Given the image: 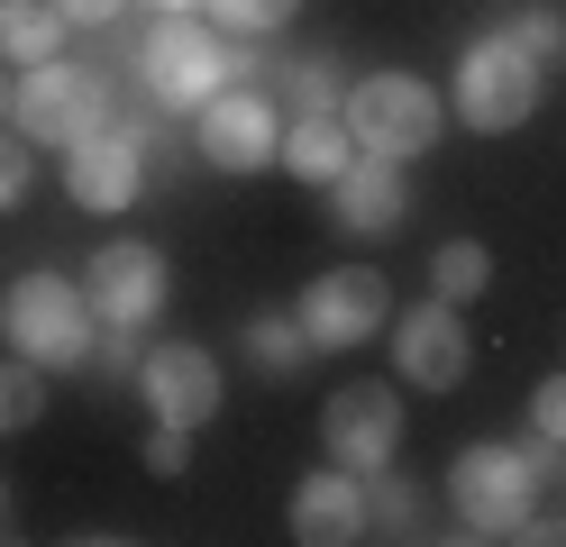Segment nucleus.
Segmentation results:
<instances>
[{
	"label": "nucleus",
	"mask_w": 566,
	"mask_h": 547,
	"mask_svg": "<svg viewBox=\"0 0 566 547\" xmlns=\"http://www.w3.org/2000/svg\"><path fill=\"white\" fill-rule=\"evenodd\" d=\"M448 502L467 520V538H557L530 520L539 511V465H530V448H503V438H484L448 465Z\"/></svg>",
	"instance_id": "3"
},
{
	"label": "nucleus",
	"mask_w": 566,
	"mask_h": 547,
	"mask_svg": "<svg viewBox=\"0 0 566 547\" xmlns=\"http://www.w3.org/2000/svg\"><path fill=\"white\" fill-rule=\"evenodd\" d=\"M394 365H402V383H420V392H457V383H467L475 338H467V319H457V302H439V292H430L420 311H402Z\"/></svg>",
	"instance_id": "12"
},
{
	"label": "nucleus",
	"mask_w": 566,
	"mask_h": 547,
	"mask_svg": "<svg viewBox=\"0 0 566 547\" xmlns=\"http://www.w3.org/2000/svg\"><path fill=\"white\" fill-rule=\"evenodd\" d=\"M402 210H411L402 165H394V156H366V146H357V165L329 182V219H338L347 238H384V229H402Z\"/></svg>",
	"instance_id": "15"
},
{
	"label": "nucleus",
	"mask_w": 566,
	"mask_h": 547,
	"mask_svg": "<svg viewBox=\"0 0 566 547\" xmlns=\"http://www.w3.org/2000/svg\"><path fill=\"white\" fill-rule=\"evenodd\" d=\"M321 448H329L338 465H357V474L394 465V448H402V401H394V383H338V392L321 401Z\"/></svg>",
	"instance_id": "11"
},
{
	"label": "nucleus",
	"mask_w": 566,
	"mask_h": 547,
	"mask_svg": "<svg viewBox=\"0 0 566 547\" xmlns=\"http://www.w3.org/2000/svg\"><path fill=\"white\" fill-rule=\"evenodd\" d=\"M0 520H10V493H0ZM0 538H10V529H0Z\"/></svg>",
	"instance_id": "31"
},
{
	"label": "nucleus",
	"mask_w": 566,
	"mask_h": 547,
	"mask_svg": "<svg viewBox=\"0 0 566 547\" xmlns=\"http://www.w3.org/2000/svg\"><path fill=\"white\" fill-rule=\"evenodd\" d=\"M165 255L147 246V238H111V246H101L92 255V265H83V292H92V319L101 328H147L156 311H165Z\"/></svg>",
	"instance_id": "9"
},
{
	"label": "nucleus",
	"mask_w": 566,
	"mask_h": 547,
	"mask_svg": "<svg viewBox=\"0 0 566 547\" xmlns=\"http://www.w3.org/2000/svg\"><path fill=\"white\" fill-rule=\"evenodd\" d=\"M293 182H311V192H329V182L357 165V137H347V119H293L283 128V156H274Z\"/></svg>",
	"instance_id": "16"
},
{
	"label": "nucleus",
	"mask_w": 566,
	"mask_h": 547,
	"mask_svg": "<svg viewBox=\"0 0 566 547\" xmlns=\"http://www.w3.org/2000/svg\"><path fill=\"white\" fill-rule=\"evenodd\" d=\"M338 119H347V137L366 146V156H394V165H411V156H430L439 146V92L420 83V73H366V83H347V101H338Z\"/></svg>",
	"instance_id": "4"
},
{
	"label": "nucleus",
	"mask_w": 566,
	"mask_h": 547,
	"mask_svg": "<svg viewBox=\"0 0 566 547\" xmlns=\"http://www.w3.org/2000/svg\"><path fill=\"white\" fill-rule=\"evenodd\" d=\"M0 338H10L28 365H46V375H74V365H92V292L64 283V274H19L10 292H0Z\"/></svg>",
	"instance_id": "2"
},
{
	"label": "nucleus",
	"mask_w": 566,
	"mask_h": 547,
	"mask_svg": "<svg viewBox=\"0 0 566 547\" xmlns=\"http://www.w3.org/2000/svg\"><path fill=\"white\" fill-rule=\"evenodd\" d=\"M293 10H302V0H210V19H220L229 36H274Z\"/></svg>",
	"instance_id": "24"
},
{
	"label": "nucleus",
	"mask_w": 566,
	"mask_h": 547,
	"mask_svg": "<svg viewBox=\"0 0 566 547\" xmlns=\"http://www.w3.org/2000/svg\"><path fill=\"white\" fill-rule=\"evenodd\" d=\"M0 55L10 64H55L64 55V10L55 0H0Z\"/></svg>",
	"instance_id": "17"
},
{
	"label": "nucleus",
	"mask_w": 566,
	"mask_h": 547,
	"mask_svg": "<svg viewBox=\"0 0 566 547\" xmlns=\"http://www.w3.org/2000/svg\"><path fill=\"white\" fill-rule=\"evenodd\" d=\"M430 292H439V302H484V292H493V255L475 238H448L430 255Z\"/></svg>",
	"instance_id": "20"
},
{
	"label": "nucleus",
	"mask_w": 566,
	"mask_h": 547,
	"mask_svg": "<svg viewBox=\"0 0 566 547\" xmlns=\"http://www.w3.org/2000/svg\"><path fill=\"white\" fill-rule=\"evenodd\" d=\"M92 365H101V375H119V383H137V328H101Z\"/></svg>",
	"instance_id": "28"
},
{
	"label": "nucleus",
	"mask_w": 566,
	"mask_h": 547,
	"mask_svg": "<svg viewBox=\"0 0 566 547\" xmlns=\"http://www.w3.org/2000/svg\"><path fill=\"white\" fill-rule=\"evenodd\" d=\"M111 73L101 64H28V83L10 92V119H19V137L28 146H83V137H101L111 128Z\"/></svg>",
	"instance_id": "5"
},
{
	"label": "nucleus",
	"mask_w": 566,
	"mask_h": 547,
	"mask_svg": "<svg viewBox=\"0 0 566 547\" xmlns=\"http://www.w3.org/2000/svg\"><path fill=\"white\" fill-rule=\"evenodd\" d=\"M137 401L174 429H210L220 420V365H210V347H192V338L147 347L137 356Z\"/></svg>",
	"instance_id": "10"
},
{
	"label": "nucleus",
	"mask_w": 566,
	"mask_h": 547,
	"mask_svg": "<svg viewBox=\"0 0 566 547\" xmlns=\"http://www.w3.org/2000/svg\"><path fill=\"white\" fill-rule=\"evenodd\" d=\"M503 28H512V36H521V46L539 55V64H566V10H557V0H521V10H512Z\"/></svg>",
	"instance_id": "22"
},
{
	"label": "nucleus",
	"mask_w": 566,
	"mask_h": 547,
	"mask_svg": "<svg viewBox=\"0 0 566 547\" xmlns=\"http://www.w3.org/2000/svg\"><path fill=\"white\" fill-rule=\"evenodd\" d=\"M229 73H238L229 46L201 19H184V10H165L147 28V46H137V92H147L156 109H174V119H192L210 92H229Z\"/></svg>",
	"instance_id": "6"
},
{
	"label": "nucleus",
	"mask_w": 566,
	"mask_h": 547,
	"mask_svg": "<svg viewBox=\"0 0 566 547\" xmlns=\"http://www.w3.org/2000/svg\"><path fill=\"white\" fill-rule=\"evenodd\" d=\"M192 137H201V165L210 173H265L283 156V109L265 92H210L192 109Z\"/></svg>",
	"instance_id": "7"
},
{
	"label": "nucleus",
	"mask_w": 566,
	"mask_h": 547,
	"mask_svg": "<svg viewBox=\"0 0 566 547\" xmlns=\"http://www.w3.org/2000/svg\"><path fill=\"white\" fill-rule=\"evenodd\" d=\"M274 92H283V109H293V119H338V101H347V83H338V64H329V55L283 64V73H274Z\"/></svg>",
	"instance_id": "19"
},
{
	"label": "nucleus",
	"mask_w": 566,
	"mask_h": 547,
	"mask_svg": "<svg viewBox=\"0 0 566 547\" xmlns=\"http://www.w3.org/2000/svg\"><path fill=\"white\" fill-rule=\"evenodd\" d=\"M0 109H10V83H0Z\"/></svg>",
	"instance_id": "32"
},
{
	"label": "nucleus",
	"mask_w": 566,
	"mask_h": 547,
	"mask_svg": "<svg viewBox=\"0 0 566 547\" xmlns=\"http://www.w3.org/2000/svg\"><path fill=\"white\" fill-rule=\"evenodd\" d=\"M293 538L302 547H347V538H375L366 520V474L357 465H321L293 484Z\"/></svg>",
	"instance_id": "14"
},
{
	"label": "nucleus",
	"mask_w": 566,
	"mask_h": 547,
	"mask_svg": "<svg viewBox=\"0 0 566 547\" xmlns=\"http://www.w3.org/2000/svg\"><path fill=\"white\" fill-rule=\"evenodd\" d=\"M448 101H457V119H467L475 137H512V128L539 119V101H548V64L530 55L512 28H503V36H475V46L457 55Z\"/></svg>",
	"instance_id": "1"
},
{
	"label": "nucleus",
	"mask_w": 566,
	"mask_h": 547,
	"mask_svg": "<svg viewBox=\"0 0 566 547\" xmlns=\"http://www.w3.org/2000/svg\"><path fill=\"white\" fill-rule=\"evenodd\" d=\"M46 420V365H28L19 347L0 356V429H38Z\"/></svg>",
	"instance_id": "21"
},
{
	"label": "nucleus",
	"mask_w": 566,
	"mask_h": 547,
	"mask_svg": "<svg viewBox=\"0 0 566 547\" xmlns=\"http://www.w3.org/2000/svg\"><path fill=\"white\" fill-rule=\"evenodd\" d=\"M28 182H38V146H28V137H0V210H10Z\"/></svg>",
	"instance_id": "26"
},
{
	"label": "nucleus",
	"mask_w": 566,
	"mask_h": 547,
	"mask_svg": "<svg viewBox=\"0 0 566 547\" xmlns=\"http://www.w3.org/2000/svg\"><path fill=\"white\" fill-rule=\"evenodd\" d=\"M557 538H566V520H557Z\"/></svg>",
	"instance_id": "33"
},
{
	"label": "nucleus",
	"mask_w": 566,
	"mask_h": 547,
	"mask_svg": "<svg viewBox=\"0 0 566 547\" xmlns=\"http://www.w3.org/2000/svg\"><path fill=\"white\" fill-rule=\"evenodd\" d=\"M147 10H192V0H147Z\"/></svg>",
	"instance_id": "30"
},
{
	"label": "nucleus",
	"mask_w": 566,
	"mask_h": 547,
	"mask_svg": "<svg viewBox=\"0 0 566 547\" xmlns=\"http://www.w3.org/2000/svg\"><path fill=\"white\" fill-rule=\"evenodd\" d=\"M384 311H394V292H384L375 265H329V274L293 302V319H302L311 347H366L375 328H384Z\"/></svg>",
	"instance_id": "8"
},
{
	"label": "nucleus",
	"mask_w": 566,
	"mask_h": 547,
	"mask_svg": "<svg viewBox=\"0 0 566 547\" xmlns=\"http://www.w3.org/2000/svg\"><path fill=\"white\" fill-rule=\"evenodd\" d=\"M192 465V429H174V420H156V438H147V474L156 484H174V474Z\"/></svg>",
	"instance_id": "25"
},
{
	"label": "nucleus",
	"mask_w": 566,
	"mask_h": 547,
	"mask_svg": "<svg viewBox=\"0 0 566 547\" xmlns=\"http://www.w3.org/2000/svg\"><path fill=\"white\" fill-rule=\"evenodd\" d=\"M530 438H557L566 448V375H548L539 392H530Z\"/></svg>",
	"instance_id": "27"
},
{
	"label": "nucleus",
	"mask_w": 566,
	"mask_h": 547,
	"mask_svg": "<svg viewBox=\"0 0 566 547\" xmlns=\"http://www.w3.org/2000/svg\"><path fill=\"white\" fill-rule=\"evenodd\" d=\"M366 520H375V538H430V493H420L411 474H384V465H375Z\"/></svg>",
	"instance_id": "18"
},
{
	"label": "nucleus",
	"mask_w": 566,
	"mask_h": 547,
	"mask_svg": "<svg viewBox=\"0 0 566 547\" xmlns=\"http://www.w3.org/2000/svg\"><path fill=\"white\" fill-rule=\"evenodd\" d=\"M64 192H74V210H128L137 192H147V137L137 128H101L83 146H64Z\"/></svg>",
	"instance_id": "13"
},
{
	"label": "nucleus",
	"mask_w": 566,
	"mask_h": 547,
	"mask_svg": "<svg viewBox=\"0 0 566 547\" xmlns=\"http://www.w3.org/2000/svg\"><path fill=\"white\" fill-rule=\"evenodd\" d=\"M302 347H311V338H302V319H274V311H265V319H247V356H256L265 375H293Z\"/></svg>",
	"instance_id": "23"
},
{
	"label": "nucleus",
	"mask_w": 566,
	"mask_h": 547,
	"mask_svg": "<svg viewBox=\"0 0 566 547\" xmlns=\"http://www.w3.org/2000/svg\"><path fill=\"white\" fill-rule=\"evenodd\" d=\"M55 10H64V28H111L128 0H55Z\"/></svg>",
	"instance_id": "29"
}]
</instances>
